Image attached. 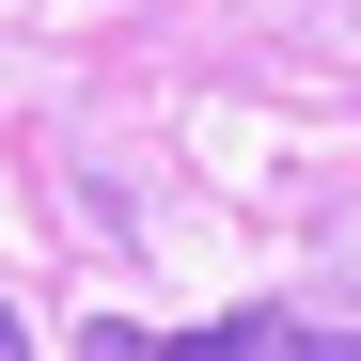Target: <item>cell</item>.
Wrapping results in <instances>:
<instances>
[{"instance_id": "6da1fadb", "label": "cell", "mask_w": 361, "mask_h": 361, "mask_svg": "<svg viewBox=\"0 0 361 361\" xmlns=\"http://www.w3.org/2000/svg\"><path fill=\"white\" fill-rule=\"evenodd\" d=\"M173 361H361V330H314V314H283V298H252V314L173 330Z\"/></svg>"}, {"instance_id": "7a4b0ae2", "label": "cell", "mask_w": 361, "mask_h": 361, "mask_svg": "<svg viewBox=\"0 0 361 361\" xmlns=\"http://www.w3.org/2000/svg\"><path fill=\"white\" fill-rule=\"evenodd\" d=\"M79 361H173L157 330H126V314H110V330H79Z\"/></svg>"}, {"instance_id": "3957f363", "label": "cell", "mask_w": 361, "mask_h": 361, "mask_svg": "<svg viewBox=\"0 0 361 361\" xmlns=\"http://www.w3.org/2000/svg\"><path fill=\"white\" fill-rule=\"evenodd\" d=\"M0 361H32V330H16V298H0Z\"/></svg>"}, {"instance_id": "277c9868", "label": "cell", "mask_w": 361, "mask_h": 361, "mask_svg": "<svg viewBox=\"0 0 361 361\" xmlns=\"http://www.w3.org/2000/svg\"><path fill=\"white\" fill-rule=\"evenodd\" d=\"M345 283H361V235H345Z\"/></svg>"}]
</instances>
